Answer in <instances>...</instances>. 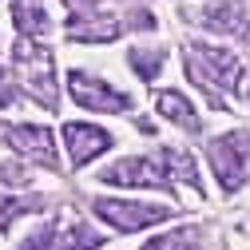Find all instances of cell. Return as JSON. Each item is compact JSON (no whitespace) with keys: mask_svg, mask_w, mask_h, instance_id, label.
Returning a JSON list of instances; mask_svg holds the SVG:
<instances>
[{"mask_svg":"<svg viewBox=\"0 0 250 250\" xmlns=\"http://www.w3.org/2000/svg\"><path fill=\"white\" fill-rule=\"evenodd\" d=\"M16 68H20V80L32 96L44 104V107H56V76H52V52L32 44V40H20L16 44Z\"/></svg>","mask_w":250,"mask_h":250,"instance_id":"1","label":"cell"},{"mask_svg":"<svg viewBox=\"0 0 250 250\" xmlns=\"http://www.w3.org/2000/svg\"><path fill=\"white\" fill-rule=\"evenodd\" d=\"M246 147H250V135L246 131H230V135H218L210 143V167L218 175V183L234 191V187L246 179Z\"/></svg>","mask_w":250,"mask_h":250,"instance_id":"2","label":"cell"},{"mask_svg":"<svg viewBox=\"0 0 250 250\" xmlns=\"http://www.w3.org/2000/svg\"><path fill=\"white\" fill-rule=\"evenodd\" d=\"M96 214L104 223H111L115 230H143L155 227L171 214L167 207H155V203H119V199H96Z\"/></svg>","mask_w":250,"mask_h":250,"instance_id":"3","label":"cell"},{"mask_svg":"<svg viewBox=\"0 0 250 250\" xmlns=\"http://www.w3.org/2000/svg\"><path fill=\"white\" fill-rule=\"evenodd\" d=\"M191 76L203 83V87H230L234 76H238V60L230 52H218V48H191V60H187Z\"/></svg>","mask_w":250,"mask_h":250,"instance_id":"4","label":"cell"},{"mask_svg":"<svg viewBox=\"0 0 250 250\" xmlns=\"http://www.w3.org/2000/svg\"><path fill=\"white\" fill-rule=\"evenodd\" d=\"M100 183H115V187H171V171H167V159H123V163L107 167L100 175Z\"/></svg>","mask_w":250,"mask_h":250,"instance_id":"5","label":"cell"},{"mask_svg":"<svg viewBox=\"0 0 250 250\" xmlns=\"http://www.w3.org/2000/svg\"><path fill=\"white\" fill-rule=\"evenodd\" d=\"M68 91H72V100L80 107H91V111H127L131 107V100L123 96V91H115L104 80H91L83 72H72L68 76Z\"/></svg>","mask_w":250,"mask_h":250,"instance_id":"6","label":"cell"},{"mask_svg":"<svg viewBox=\"0 0 250 250\" xmlns=\"http://www.w3.org/2000/svg\"><path fill=\"white\" fill-rule=\"evenodd\" d=\"M64 143H68V155H72V167H83V163L96 159L100 151L111 147V135L104 127H91V123H68Z\"/></svg>","mask_w":250,"mask_h":250,"instance_id":"7","label":"cell"},{"mask_svg":"<svg viewBox=\"0 0 250 250\" xmlns=\"http://www.w3.org/2000/svg\"><path fill=\"white\" fill-rule=\"evenodd\" d=\"M199 20H203V28H210V32H227V36L250 40V20H246L238 0H210V4L199 12Z\"/></svg>","mask_w":250,"mask_h":250,"instance_id":"8","label":"cell"},{"mask_svg":"<svg viewBox=\"0 0 250 250\" xmlns=\"http://www.w3.org/2000/svg\"><path fill=\"white\" fill-rule=\"evenodd\" d=\"M8 143L24 155H32V159H40L44 167H56V143H52V131L44 127H12L8 131Z\"/></svg>","mask_w":250,"mask_h":250,"instance_id":"9","label":"cell"},{"mask_svg":"<svg viewBox=\"0 0 250 250\" xmlns=\"http://www.w3.org/2000/svg\"><path fill=\"white\" fill-rule=\"evenodd\" d=\"M119 32H123V24L111 20V16H100V12H76L68 20L72 40H115Z\"/></svg>","mask_w":250,"mask_h":250,"instance_id":"10","label":"cell"},{"mask_svg":"<svg viewBox=\"0 0 250 250\" xmlns=\"http://www.w3.org/2000/svg\"><path fill=\"white\" fill-rule=\"evenodd\" d=\"M12 20L24 36H40L48 28V12H44L40 0H12Z\"/></svg>","mask_w":250,"mask_h":250,"instance_id":"11","label":"cell"},{"mask_svg":"<svg viewBox=\"0 0 250 250\" xmlns=\"http://www.w3.org/2000/svg\"><path fill=\"white\" fill-rule=\"evenodd\" d=\"M155 104H159V111H163L167 119H175L179 127H187V131H199V119H195V107L187 104V100L179 96V91H163V96L155 100Z\"/></svg>","mask_w":250,"mask_h":250,"instance_id":"12","label":"cell"},{"mask_svg":"<svg viewBox=\"0 0 250 250\" xmlns=\"http://www.w3.org/2000/svg\"><path fill=\"white\" fill-rule=\"evenodd\" d=\"M143 250H199V230H195V227L171 230V234H163V238H151Z\"/></svg>","mask_w":250,"mask_h":250,"instance_id":"13","label":"cell"},{"mask_svg":"<svg viewBox=\"0 0 250 250\" xmlns=\"http://www.w3.org/2000/svg\"><path fill=\"white\" fill-rule=\"evenodd\" d=\"M96 246H104L100 234H91L83 223H72L64 230V238H60V250H96Z\"/></svg>","mask_w":250,"mask_h":250,"instance_id":"14","label":"cell"},{"mask_svg":"<svg viewBox=\"0 0 250 250\" xmlns=\"http://www.w3.org/2000/svg\"><path fill=\"white\" fill-rule=\"evenodd\" d=\"M159 64H163V56H159V52H151V48H139V52H131V68H135L143 80H151L155 72H159Z\"/></svg>","mask_w":250,"mask_h":250,"instance_id":"15","label":"cell"},{"mask_svg":"<svg viewBox=\"0 0 250 250\" xmlns=\"http://www.w3.org/2000/svg\"><path fill=\"white\" fill-rule=\"evenodd\" d=\"M48 246H52V227H40L36 234H28V238H24L20 250H48Z\"/></svg>","mask_w":250,"mask_h":250,"instance_id":"16","label":"cell"},{"mask_svg":"<svg viewBox=\"0 0 250 250\" xmlns=\"http://www.w3.org/2000/svg\"><path fill=\"white\" fill-rule=\"evenodd\" d=\"M0 104H12V87H8V72L0 68Z\"/></svg>","mask_w":250,"mask_h":250,"instance_id":"17","label":"cell"},{"mask_svg":"<svg viewBox=\"0 0 250 250\" xmlns=\"http://www.w3.org/2000/svg\"><path fill=\"white\" fill-rule=\"evenodd\" d=\"M76 12H100V0H68Z\"/></svg>","mask_w":250,"mask_h":250,"instance_id":"18","label":"cell"},{"mask_svg":"<svg viewBox=\"0 0 250 250\" xmlns=\"http://www.w3.org/2000/svg\"><path fill=\"white\" fill-rule=\"evenodd\" d=\"M246 96H250V87H246Z\"/></svg>","mask_w":250,"mask_h":250,"instance_id":"19","label":"cell"}]
</instances>
